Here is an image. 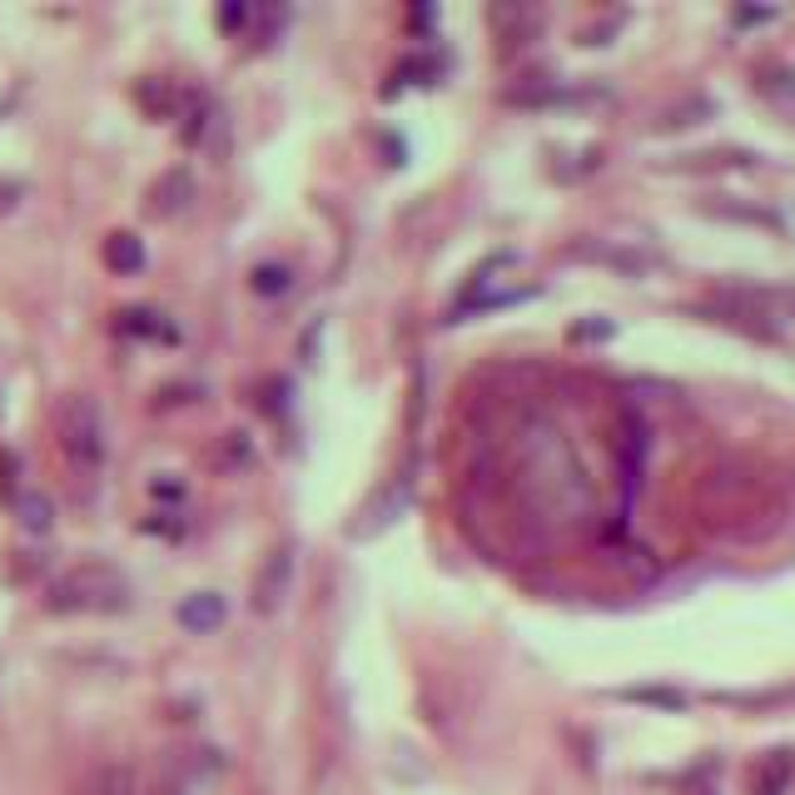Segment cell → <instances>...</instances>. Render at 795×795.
Here are the masks:
<instances>
[{"label": "cell", "mask_w": 795, "mask_h": 795, "mask_svg": "<svg viewBox=\"0 0 795 795\" xmlns=\"http://www.w3.org/2000/svg\"><path fill=\"white\" fill-rule=\"evenodd\" d=\"M80 795H139V785L129 765H95L80 785Z\"/></svg>", "instance_id": "obj_5"}, {"label": "cell", "mask_w": 795, "mask_h": 795, "mask_svg": "<svg viewBox=\"0 0 795 795\" xmlns=\"http://www.w3.org/2000/svg\"><path fill=\"white\" fill-rule=\"evenodd\" d=\"M105 264L115 268V274H139V268H145V244H139L135 234H109L105 239Z\"/></svg>", "instance_id": "obj_6"}, {"label": "cell", "mask_w": 795, "mask_h": 795, "mask_svg": "<svg viewBox=\"0 0 795 795\" xmlns=\"http://www.w3.org/2000/svg\"><path fill=\"white\" fill-rule=\"evenodd\" d=\"M184 199H189V174L184 169H169V174L149 189V214H174Z\"/></svg>", "instance_id": "obj_7"}, {"label": "cell", "mask_w": 795, "mask_h": 795, "mask_svg": "<svg viewBox=\"0 0 795 795\" xmlns=\"http://www.w3.org/2000/svg\"><path fill=\"white\" fill-rule=\"evenodd\" d=\"M149 795H184V785H179L174 775H159V781L149 785Z\"/></svg>", "instance_id": "obj_10"}, {"label": "cell", "mask_w": 795, "mask_h": 795, "mask_svg": "<svg viewBox=\"0 0 795 795\" xmlns=\"http://www.w3.org/2000/svg\"><path fill=\"white\" fill-rule=\"evenodd\" d=\"M20 522H25L30 532H45V527H50V497L45 492H25V497H20Z\"/></svg>", "instance_id": "obj_8"}, {"label": "cell", "mask_w": 795, "mask_h": 795, "mask_svg": "<svg viewBox=\"0 0 795 795\" xmlns=\"http://www.w3.org/2000/svg\"><path fill=\"white\" fill-rule=\"evenodd\" d=\"M179 622H184V632H214V626H224V596L214 592H194L179 602Z\"/></svg>", "instance_id": "obj_4"}, {"label": "cell", "mask_w": 795, "mask_h": 795, "mask_svg": "<svg viewBox=\"0 0 795 795\" xmlns=\"http://www.w3.org/2000/svg\"><path fill=\"white\" fill-rule=\"evenodd\" d=\"M254 288H258V294H278V288H288V274H284V268H258Z\"/></svg>", "instance_id": "obj_9"}, {"label": "cell", "mask_w": 795, "mask_h": 795, "mask_svg": "<svg viewBox=\"0 0 795 795\" xmlns=\"http://www.w3.org/2000/svg\"><path fill=\"white\" fill-rule=\"evenodd\" d=\"M60 453L85 477L105 467V417H99L95 398H85V393L65 398V407H60Z\"/></svg>", "instance_id": "obj_2"}, {"label": "cell", "mask_w": 795, "mask_h": 795, "mask_svg": "<svg viewBox=\"0 0 795 795\" xmlns=\"http://www.w3.org/2000/svg\"><path fill=\"white\" fill-rule=\"evenodd\" d=\"M288 576H294V547H278V552L264 556L254 576V612H274L288 592Z\"/></svg>", "instance_id": "obj_3"}, {"label": "cell", "mask_w": 795, "mask_h": 795, "mask_svg": "<svg viewBox=\"0 0 795 795\" xmlns=\"http://www.w3.org/2000/svg\"><path fill=\"white\" fill-rule=\"evenodd\" d=\"M129 586L115 566H75L50 586V612H125Z\"/></svg>", "instance_id": "obj_1"}]
</instances>
